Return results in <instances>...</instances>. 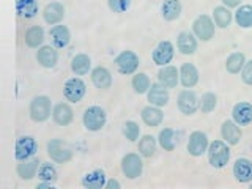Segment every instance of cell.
Instances as JSON below:
<instances>
[{
	"mask_svg": "<svg viewBox=\"0 0 252 189\" xmlns=\"http://www.w3.org/2000/svg\"><path fill=\"white\" fill-rule=\"evenodd\" d=\"M228 158H230V150L227 148L224 142H220V140L213 142L210 147V162L213 167H218V169L224 167L228 161Z\"/></svg>",
	"mask_w": 252,
	"mask_h": 189,
	"instance_id": "6da1fadb",
	"label": "cell"
},
{
	"mask_svg": "<svg viewBox=\"0 0 252 189\" xmlns=\"http://www.w3.org/2000/svg\"><path fill=\"white\" fill-rule=\"evenodd\" d=\"M84 123L87 126V129L90 131H98L101 129L102 126L106 123V114L104 110L101 107H90L85 110V115H84Z\"/></svg>",
	"mask_w": 252,
	"mask_h": 189,
	"instance_id": "7a4b0ae2",
	"label": "cell"
},
{
	"mask_svg": "<svg viewBox=\"0 0 252 189\" xmlns=\"http://www.w3.org/2000/svg\"><path fill=\"white\" fill-rule=\"evenodd\" d=\"M51 114V101L46 96H38L32 101L30 115L35 122H44Z\"/></svg>",
	"mask_w": 252,
	"mask_h": 189,
	"instance_id": "3957f363",
	"label": "cell"
},
{
	"mask_svg": "<svg viewBox=\"0 0 252 189\" xmlns=\"http://www.w3.org/2000/svg\"><path fill=\"white\" fill-rule=\"evenodd\" d=\"M36 152V142L33 137H21L18 142H16V158L21 161L29 159L30 156H33Z\"/></svg>",
	"mask_w": 252,
	"mask_h": 189,
	"instance_id": "277c9868",
	"label": "cell"
},
{
	"mask_svg": "<svg viewBox=\"0 0 252 189\" xmlns=\"http://www.w3.org/2000/svg\"><path fill=\"white\" fill-rule=\"evenodd\" d=\"M47 150H49V156L54 161L57 162H66L71 159V150L66 144H63L62 140H52L47 145Z\"/></svg>",
	"mask_w": 252,
	"mask_h": 189,
	"instance_id": "5b68a950",
	"label": "cell"
},
{
	"mask_svg": "<svg viewBox=\"0 0 252 189\" xmlns=\"http://www.w3.org/2000/svg\"><path fill=\"white\" fill-rule=\"evenodd\" d=\"M117 66L120 69V73L123 74H131L137 69L139 66V59L136 57V54H132L129 51L122 52L117 59Z\"/></svg>",
	"mask_w": 252,
	"mask_h": 189,
	"instance_id": "8992f818",
	"label": "cell"
},
{
	"mask_svg": "<svg viewBox=\"0 0 252 189\" xmlns=\"http://www.w3.org/2000/svg\"><path fill=\"white\" fill-rule=\"evenodd\" d=\"M123 173L128 178H137L142 173V161L137 155H128L123 158L122 162Z\"/></svg>",
	"mask_w": 252,
	"mask_h": 189,
	"instance_id": "52a82bcc",
	"label": "cell"
},
{
	"mask_svg": "<svg viewBox=\"0 0 252 189\" xmlns=\"http://www.w3.org/2000/svg\"><path fill=\"white\" fill-rule=\"evenodd\" d=\"M194 32L200 39L208 41V39L215 35V26H213V22L208 16H200V18H197V21L194 22Z\"/></svg>",
	"mask_w": 252,
	"mask_h": 189,
	"instance_id": "ba28073f",
	"label": "cell"
},
{
	"mask_svg": "<svg viewBox=\"0 0 252 189\" xmlns=\"http://www.w3.org/2000/svg\"><path fill=\"white\" fill-rule=\"evenodd\" d=\"M84 94H85V84L81 81V79H69V81L65 84V96L71 102L81 101Z\"/></svg>",
	"mask_w": 252,
	"mask_h": 189,
	"instance_id": "9c48e42d",
	"label": "cell"
},
{
	"mask_svg": "<svg viewBox=\"0 0 252 189\" xmlns=\"http://www.w3.org/2000/svg\"><path fill=\"white\" fill-rule=\"evenodd\" d=\"M207 145H208V140H207V136H205L203 132H192L191 134V139H189V145H188V150L189 153L192 156H200L205 150H207Z\"/></svg>",
	"mask_w": 252,
	"mask_h": 189,
	"instance_id": "30bf717a",
	"label": "cell"
},
{
	"mask_svg": "<svg viewBox=\"0 0 252 189\" xmlns=\"http://www.w3.org/2000/svg\"><path fill=\"white\" fill-rule=\"evenodd\" d=\"M172 57H173V46L169 41L159 43V46L153 52V60L158 65H165V63H169L172 60Z\"/></svg>",
	"mask_w": 252,
	"mask_h": 189,
	"instance_id": "8fae6325",
	"label": "cell"
},
{
	"mask_svg": "<svg viewBox=\"0 0 252 189\" xmlns=\"http://www.w3.org/2000/svg\"><path fill=\"white\" fill-rule=\"evenodd\" d=\"M233 173L238 181L246 183V181L252 180V162L248 159H238L235 162Z\"/></svg>",
	"mask_w": 252,
	"mask_h": 189,
	"instance_id": "7c38bea8",
	"label": "cell"
},
{
	"mask_svg": "<svg viewBox=\"0 0 252 189\" xmlns=\"http://www.w3.org/2000/svg\"><path fill=\"white\" fill-rule=\"evenodd\" d=\"M178 106L180 110L186 115H191L195 112L197 109V99H195V94L192 92H183L180 94L178 98Z\"/></svg>",
	"mask_w": 252,
	"mask_h": 189,
	"instance_id": "4fadbf2b",
	"label": "cell"
},
{
	"mask_svg": "<svg viewBox=\"0 0 252 189\" xmlns=\"http://www.w3.org/2000/svg\"><path fill=\"white\" fill-rule=\"evenodd\" d=\"M233 118L236 123L248 125L252 122V106L248 102H240L233 107Z\"/></svg>",
	"mask_w": 252,
	"mask_h": 189,
	"instance_id": "5bb4252c",
	"label": "cell"
},
{
	"mask_svg": "<svg viewBox=\"0 0 252 189\" xmlns=\"http://www.w3.org/2000/svg\"><path fill=\"white\" fill-rule=\"evenodd\" d=\"M82 185L85 188H93V189H98V188H102L106 186V175L102 170H94V172H90L87 173L82 180Z\"/></svg>",
	"mask_w": 252,
	"mask_h": 189,
	"instance_id": "9a60e30c",
	"label": "cell"
},
{
	"mask_svg": "<svg viewBox=\"0 0 252 189\" xmlns=\"http://www.w3.org/2000/svg\"><path fill=\"white\" fill-rule=\"evenodd\" d=\"M148 101L155 106H164V104H167V101H169V93L165 92V89H162L161 85L155 84L152 85V90L148 93Z\"/></svg>",
	"mask_w": 252,
	"mask_h": 189,
	"instance_id": "2e32d148",
	"label": "cell"
},
{
	"mask_svg": "<svg viewBox=\"0 0 252 189\" xmlns=\"http://www.w3.org/2000/svg\"><path fill=\"white\" fill-rule=\"evenodd\" d=\"M222 136H224V139L228 142V144L235 145V144H238V140L241 137V131H240V128L233 122L227 120L222 125Z\"/></svg>",
	"mask_w": 252,
	"mask_h": 189,
	"instance_id": "e0dca14e",
	"label": "cell"
},
{
	"mask_svg": "<svg viewBox=\"0 0 252 189\" xmlns=\"http://www.w3.org/2000/svg\"><path fill=\"white\" fill-rule=\"evenodd\" d=\"M63 14H65V10L60 3H51L44 8V19L49 24H57L63 19Z\"/></svg>",
	"mask_w": 252,
	"mask_h": 189,
	"instance_id": "ac0fdd59",
	"label": "cell"
},
{
	"mask_svg": "<svg viewBox=\"0 0 252 189\" xmlns=\"http://www.w3.org/2000/svg\"><path fill=\"white\" fill-rule=\"evenodd\" d=\"M51 36L55 47H65L69 43V32L65 26H55L51 30Z\"/></svg>",
	"mask_w": 252,
	"mask_h": 189,
	"instance_id": "d6986e66",
	"label": "cell"
},
{
	"mask_svg": "<svg viewBox=\"0 0 252 189\" xmlns=\"http://www.w3.org/2000/svg\"><path fill=\"white\" fill-rule=\"evenodd\" d=\"M92 79H93V84L96 85L98 89H109L110 84H112V77H110L109 71L101 66L93 71Z\"/></svg>",
	"mask_w": 252,
	"mask_h": 189,
	"instance_id": "ffe728a7",
	"label": "cell"
},
{
	"mask_svg": "<svg viewBox=\"0 0 252 189\" xmlns=\"http://www.w3.org/2000/svg\"><path fill=\"white\" fill-rule=\"evenodd\" d=\"M16 10L24 18H33L38 13V5L35 0H16Z\"/></svg>",
	"mask_w": 252,
	"mask_h": 189,
	"instance_id": "44dd1931",
	"label": "cell"
},
{
	"mask_svg": "<svg viewBox=\"0 0 252 189\" xmlns=\"http://www.w3.org/2000/svg\"><path fill=\"white\" fill-rule=\"evenodd\" d=\"M158 77H159V82L164 87H167V89L175 87L177 82H178V73H177V69L173 66H167V68H164L162 71H159Z\"/></svg>",
	"mask_w": 252,
	"mask_h": 189,
	"instance_id": "7402d4cb",
	"label": "cell"
},
{
	"mask_svg": "<svg viewBox=\"0 0 252 189\" xmlns=\"http://www.w3.org/2000/svg\"><path fill=\"white\" fill-rule=\"evenodd\" d=\"M38 62L41 63L43 66L46 68H51L57 63V52H55L52 47L49 46H44L43 49L38 51Z\"/></svg>",
	"mask_w": 252,
	"mask_h": 189,
	"instance_id": "603a6c76",
	"label": "cell"
},
{
	"mask_svg": "<svg viewBox=\"0 0 252 189\" xmlns=\"http://www.w3.org/2000/svg\"><path fill=\"white\" fill-rule=\"evenodd\" d=\"M181 13V5L178 0H165L162 5V16L167 21L177 19Z\"/></svg>",
	"mask_w": 252,
	"mask_h": 189,
	"instance_id": "cb8c5ba5",
	"label": "cell"
},
{
	"mask_svg": "<svg viewBox=\"0 0 252 189\" xmlns=\"http://www.w3.org/2000/svg\"><path fill=\"white\" fill-rule=\"evenodd\" d=\"M197 79H199V74H197V69L194 68V65L191 63H186L181 68V82H183L185 87H192L197 84Z\"/></svg>",
	"mask_w": 252,
	"mask_h": 189,
	"instance_id": "d4e9b609",
	"label": "cell"
},
{
	"mask_svg": "<svg viewBox=\"0 0 252 189\" xmlns=\"http://www.w3.org/2000/svg\"><path fill=\"white\" fill-rule=\"evenodd\" d=\"M54 118L59 125L65 126L73 120V110H71L69 106H66V104H59L54 110Z\"/></svg>",
	"mask_w": 252,
	"mask_h": 189,
	"instance_id": "484cf974",
	"label": "cell"
},
{
	"mask_svg": "<svg viewBox=\"0 0 252 189\" xmlns=\"http://www.w3.org/2000/svg\"><path fill=\"white\" fill-rule=\"evenodd\" d=\"M142 118L148 126H158L162 122V112L155 107H145L142 110Z\"/></svg>",
	"mask_w": 252,
	"mask_h": 189,
	"instance_id": "4316f807",
	"label": "cell"
},
{
	"mask_svg": "<svg viewBox=\"0 0 252 189\" xmlns=\"http://www.w3.org/2000/svg\"><path fill=\"white\" fill-rule=\"evenodd\" d=\"M178 49L183 54H192L195 51V39L191 33H180L178 36Z\"/></svg>",
	"mask_w": 252,
	"mask_h": 189,
	"instance_id": "83f0119b",
	"label": "cell"
},
{
	"mask_svg": "<svg viewBox=\"0 0 252 189\" xmlns=\"http://www.w3.org/2000/svg\"><path fill=\"white\" fill-rule=\"evenodd\" d=\"M236 22L241 27H251L252 26V6L244 5L236 11Z\"/></svg>",
	"mask_w": 252,
	"mask_h": 189,
	"instance_id": "f1b7e54d",
	"label": "cell"
},
{
	"mask_svg": "<svg viewBox=\"0 0 252 189\" xmlns=\"http://www.w3.org/2000/svg\"><path fill=\"white\" fill-rule=\"evenodd\" d=\"M71 68H73V71L77 74H85L90 68V59L84 54L76 55L73 59V65H71Z\"/></svg>",
	"mask_w": 252,
	"mask_h": 189,
	"instance_id": "f546056e",
	"label": "cell"
},
{
	"mask_svg": "<svg viewBox=\"0 0 252 189\" xmlns=\"http://www.w3.org/2000/svg\"><path fill=\"white\" fill-rule=\"evenodd\" d=\"M36 169H38V161H29V162L19 164L18 173L21 175V178H24V180H30V178H33V177H35Z\"/></svg>",
	"mask_w": 252,
	"mask_h": 189,
	"instance_id": "4dcf8cb0",
	"label": "cell"
},
{
	"mask_svg": "<svg viewBox=\"0 0 252 189\" xmlns=\"http://www.w3.org/2000/svg\"><path fill=\"white\" fill-rule=\"evenodd\" d=\"M26 41L30 47L39 46L43 43V29L41 27H32L26 35Z\"/></svg>",
	"mask_w": 252,
	"mask_h": 189,
	"instance_id": "1f68e13d",
	"label": "cell"
},
{
	"mask_svg": "<svg viewBox=\"0 0 252 189\" xmlns=\"http://www.w3.org/2000/svg\"><path fill=\"white\" fill-rule=\"evenodd\" d=\"M159 142L164 150H169L172 152L173 148H175V134H173L172 129H164L161 131L159 134Z\"/></svg>",
	"mask_w": 252,
	"mask_h": 189,
	"instance_id": "d6a6232c",
	"label": "cell"
},
{
	"mask_svg": "<svg viewBox=\"0 0 252 189\" xmlns=\"http://www.w3.org/2000/svg\"><path fill=\"white\" fill-rule=\"evenodd\" d=\"M215 19H216V24L219 27H227L232 21V14L227 8L219 6L215 10Z\"/></svg>",
	"mask_w": 252,
	"mask_h": 189,
	"instance_id": "836d02e7",
	"label": "cell"
},
{
	"mask_svg": "<svg viewBox=\"0 0 252 189\" xmlns=\"http://www.w3.org/2000/svg\"><path fill=\"white\" fill-rule=\"evenodd\" d=\"M243 63H244V55L233 54L227 60V69L230 71V73H238V71L243 68Z\"/></svg>",
	"mask_w": 252,
	"mask_h": 189,
	"instance_id": "e575fe53",
	"label": "cell"
},
{
	"mask_svg": "<svg viewBox=\"0 0 252 189\" xmlns=\"http://www.w3.org/2000/svg\"><path fill=\"white\" fill-rule=\"evenodd\" d=\"M38 177L43 181H54L57 180V172H55L51 164H43L38 170Z\"/></svg>",
	"mask_w": 252,
	"mask_h": 189,
	"instance_id": "d590c367",
	"label": "cell"
},
{
	"mask_svg": "<svg viewBox=\"0 0 252 189\" xmlns=\"http://www.w3.org/2000/svg\"><path fill=\"white\" fill-rule=\"evenodd\" d=\"M139 150L144 156H152L155 153V139L152 136H145L140 140Z\"/></svg>",
	"mask_w": 252,
	"mask_h": 189,
	"instance_id": "8d00e7d4",
	"label": "cell"
},
{
	"mask_svg": "<svg viewBox=\"0 0 252 189\" xmlns=\"http://www.w3.org/2000/svg\"><path fill=\"white\" fill-rule=\"evenodd\" d=\"M132 85H134V90H136L137 93H144L150 87V81L145 74H137L132 79Z\"/></svg>",
	"mask_w": 252,
	"mask_h": 189,
	"instance_id": "74e56055",
	"label": "cell"
},
{
	"mask_svg": "<svg viewBox=\"0 0 252 189\" xmlns=\"http://www.w3.org/2000/svg\"><path fill=\"white\" fill-rule=\"evenodd\" d=\"M215 106H216V96H215V94H211V93L203 94L202 102H200V107H202L203 112H211V110L215 109Z\"/></svg>",
	"mask_w": 252,
	"mask_h": 189,
	"instance_id": "f35d334b",
	"label": "cell"
},
{
	"mask_svg": "<svg viewBox=\"0 0 252 189\" xmlns=\"http://www.w3.org/2000/svg\"><path fill=\"white\" fill-rule=\"evenodd\" d=\"M131 0H109L110 10H114L115 13H123L129 8Z\"/></svg>",
	"mask_w": 252,
	"mask_h": 189,
	"instance_id": "ab89813d",
	"label": "cell"
},
{
	"mask_svg": "<svg viewBox=\"0 0 252 189\" xmlns=\"http://www.w3.org/2000/svg\"><path fill=\"white\" fill-rule=\"evenodd\" d=\"M125 134L129 140H136L139 136V126L134 122H126L125 125Z\"/></svg>",
	"mask_w": 252,
	"mask_h": 189,
	"instance_id": "60d3db41",
	"label": "cell"
},
{
	"mask_svg": "<svg viewBox=\"0 0 252 189\" xmlns=\"http://www.w3.org/2000/svg\"><path fill=\"white\" fill-rule=\"evenodd\" d=\"M243 81L249 85H252V60L243 69Z\"/></svg>",
	"mask_w": 252,
	"mask_h": 189,
	"instance_id": "b9f144b4",
	"label": "cell"
},
{
	"mask_svg": "<svg viewBox=\"0 0 252 189\" xmlns=\"http://www.w3.org/2000/svg\"><path fill=\"white\" fill-rule=\"evenodd\" d=\"M222 2L227 5V6H236L240 3V0H222Z\"/></svg>",
	"mask_w": 252,
	"mask_h": 189,
	"instance_id": "7bdbcfd3",
	"label": "cell"
},
{
	"mask_svg": "<svg viewBox=\"0 0 252 189\" xmlns=\"http://www.w3.org/2000/svg\"><path fill=\"white\" fill-rule=\"evenodd\" d=\"M106 188H120V183H118V181H115V180H110L109 183L106 185Z\"/></svg>",
	"mask_w": 252,
	"mask_h": 189,
	"instance_id": "ee69618b",
	"label": "cell"
},
{
	"mask_svg": "<svg viewBox=\"0 0 252 189\" xmlns=\"http://www.w3.org/2000/svg\"><path fill=\"white\" fill-rule=\"evenodd\" d=\"M251 186H252V185H251Z\"/></svg>",
	"mask_w": 252,
	"mask_h": 189,
	"instance_id": "f6af8a7d",
	"label": "cell"
}]
</instances>
